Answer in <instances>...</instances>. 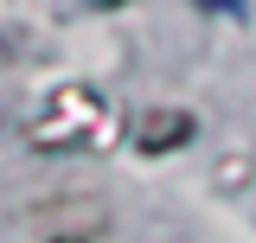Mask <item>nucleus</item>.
I'll return each mask as SVG.
<instances>
[{"label":"nucleus","mask_w":256,"mask_h":243,"mask_svg":"<svg viewBox=\"0 0 256 243\" xmlns=\"http://www.w3.org/2000/svg\"><path fill=\"white\" fill-rule=\"evenodd\" d=\"M32 148L38 154H96L109 134H116V116H109V102L84 84H64V90L45 96V109L32 116Z\"/></svg>","instance_id":"obj_1"},{"label":"nucleus","mask_w":256,"mask_h":243,"mask_svg":"<svg viewBox=\"0 0 256 243\" xmlns=\"http://www.w3.org/2000/svg\"><path fill=\"white\" fill-rule=\"evenodd\" d=\"M96 6H128V0H96Z\"/></svg>","instance_id":"obj_4"},{"label":"nucleus","mask_w":256,"mask_h":243,"mask_svg":"<svg viewBox=\"0 0 256 243\" xmlns=\"http://www.w3.org/2000/svg\"><path fill=\"white\" fill-rule=\"evenodd\" d=\"M192 6H205V13H224V20H244V6H250V0H192Z\"/></svg>","instance_id":"obj_3"},{"label":"nucleus","mask_w":256,"mask_h":243,"mask_svg":"<svg viewBox=\"0 0 256 243\" xmlns=\"http://www.w3.org/2000/svg\"><path fill=\"white\" fill-rule=\"evenodd\" d=\"M180 141H192V116L186 109H148L134 122V148L141 154H173Z\"/></svg>","instance_id":"obj_2"}]
</instances>
